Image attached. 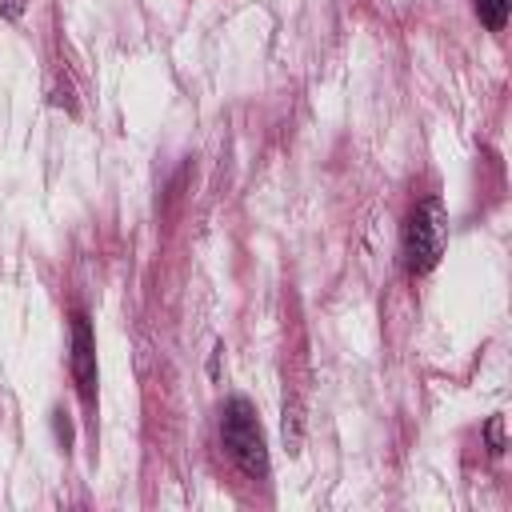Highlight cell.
<instances>
[{"label":"cell","instance_id":"cell-1","mask_svg":"<svg viewBox=\"0 0 512 512\" xmlns=\"http://www.w3.org/2000/svg\"><path fill=\"white\" fill-rule=\"evenodd\" d=\"M220 440H224L232 464L248 480H264L268 476V440H264V428L256 420V408L244 396L224 400V408H220Z\"/></svg>","mask_w":512,"mask_h":512},{"label":"cell","instance_id":"cell-2","mask_svg":"<svg viewBox=\"0 0 512 512\" xmlns=\"http://www.w3.org/2000/svg\"><path fill=\"white\" fill-rule=\"evenodd\" d=\"M444 244H448V212H444V204L436 196H428L404 220V236H400L404 268L412 276L432 272L440 264V256H444Z\"/></svg>","mask_w":512,"mask_h":512},{"label":"cell","instance_id":"cell-3","mask_svg":"<svg viewBox=\"0 0 512 512\" xmlns=\"http://www.w3.org/2000/svg\"><path fill=\"white\" fill-rule=\"evenodd\" d=\"M68 368H72V380H76V392L84 404L96 400V380H100V368H96V336H92V324L88 316H72V352H68Z\"/></svg>","mask_w":512,"mask_h":512},{"label":"cell","instance_id":"cell-4","mask_svg":"<svg viewBox=\"0 0 512 512\" xmlns=\"http://www.w3.org/2000/svg\"><path fill=\"white\" fill-rule=\"evenodd\" d=\"M472 4H476V16L484 20V28H488V32H504L512 0H472Z\"/></svg>","mask_w":512,"mask_h":512},{"label":"cell","instance_id":"cell-5","mask_svg":"<svg viewBox=\"0 0 512 512\" xmlns=\"http://www.w3.org/2000/svg\"><path fill=\"white\" fill-rule=\"evenodd\" d=\"M488 444H492V452H504V416L488 420Z\"/></svg>","mask_w":512,"mask_h":512},{"label":"cell","instance_id":"cell-6","mask_svg":"<svg viewBox=\"0 0 512 512\" xmlns=\"http://www.w3.org/2000/svg\"><path fill=\"white\" fill-rule=\"evenodd\" d=\"M24 8H28V0H0V16H4V20L24 16Z\"/></svg>","mask_w":512,"mask_h":512}]
</instances>
